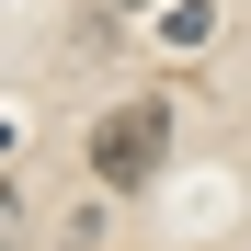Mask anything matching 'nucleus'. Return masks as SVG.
<instances>
[{"label":"nucleus","instance_id":"nucleus-1","mask_svg":"<svg viewBox=\"0 0 251 251\" xmlns=\"http://www.w3.org/2000/svg\"><path fill=\"white\" fill-rule=\"evenodd\" d=\"M160 160H172V92H137L126 114H103V126H92V183L137 194Z\"/></svg>","mask_w":251,"mask_h":251},{"label":"nucleus","instance_id":"nucleus-2","mask_svg":"<svg viewBox=\"0 0 251 251\" xmlns=\"http://www.w3.org/2000/svg\"><path fill=\"white\" fill-rule=\"evenodd\" d=\"M12 240H23V194L0 183V251H12Z\"/></svg>","mask_w":251,"mask_h":251}]
</instances>
